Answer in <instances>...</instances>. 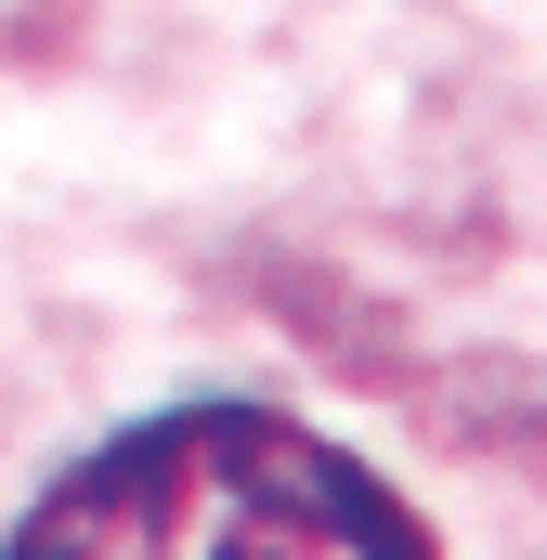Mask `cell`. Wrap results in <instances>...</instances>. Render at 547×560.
<instances>
[{
    "mask_svg": "<svg viewBox=\"0 0 547 560\" xmlns=\"http://www.w3.org/2000/svg\"><path fill=\"white\" fill-rule=\"evenodd\" d=\"M0 560H430L405 495L274 405H170L92 443Z\"/></svg>",
    "mask_w": 547,
    "mask_h": 560,
    "instance_id": "1",
    "label": "cell"
}]
</instances>
